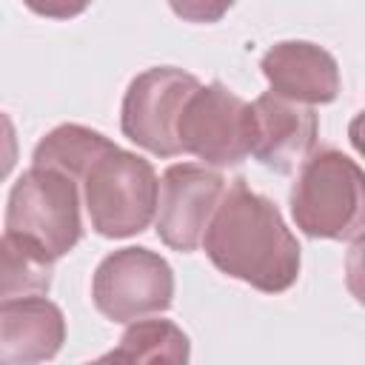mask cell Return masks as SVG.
Returning a JSON list of instances; mask_svg holds the SVG:
<instances>
[{
	"mask_svg": "<svg viewBox=\"0 0 365 365\" xmlns=\"http://www.w3.org/2000/svg\"><path fill=\"white\" fill-rule=\"evenodd\" d=\"M211 265L262 294H282L299 277V242L279 208L234 180L202 237Z\"/></svg>",
	"mask_w": 365,
	"mask_h": 365,
	"instance_id": "cell-1",
	"label": "cell"
},
{
	"mask_svg": "<svg viewBox=\"0 0 365 365\" xmlns=\"http://www.w3.org/2000/svg\"><path fill=\"white\" fill-rule=\"evenodd\" d=\"M288 205L305 237L354 240L365 231V171L339 148H314L291 185Z\"/></svg>",
	"mask_w": 365,
	"mask_h": 365,
	"instance_id": "cell-2",
	"label": "cell"
},
{
	"mask_svg": "<svg viewBox=\"0 0 365 365\" xmlns=\"http://www.w3.org/2000/svg\"><path fill=\"white\" fill-rule=\"evenodd\" d=\"M83 205L100 237L125 240L157 217L160 180L148 160L114 145L83 177Z\"/></svg>",
	"mask_w": 365,
	"mask_h": 365,
	"instance_id": "cell-3",
	"label": "cell"
},
{
	"mask_svg": "<svg viewBox=\"0 0 365 365\" xmlns=\"http://www.w3.org/2000/svg\"><path fill=\"white\" fill-rule=\"evenodd\" d=\"M6 231L31 240L54 259L66 257L83 237L80 182L60 168L31 163L9 191Z\"/></svg>",
	"mask_w": 365,
	"mask_h": 365,
	"instance_id": "cell-4",
	"label": "cell"
},
{
	"mask_svg": "<svg viewBox=\"0 0 365 365\" xmlns=\"http://www.w3.org/2000/svg\"><path fill=\"white\" fill-rule=\"evenodd\" d=\"M91 299L111 322H134L163 314L174 299V271L151 248L128 245L111 251L94 271Z\"/></svg>",
	"mask_w": 365,
	"mask_h": 365,
	"instance_id": "cell-5",
	"label": "cell"
},
{
	"mask_svg": "<svg viewBox=\"0 0 365 365\" xmlns=\"http://www.w3.org/2000/svg\"><path fill=\"white\" fill-rule=\"evenodd\" d=\"M200 80L174 66H157L137 74L123 97L120 128L123 134L154 157L182 154L177 123Z\"/></svg>",
	"mask_w": 365,
	"mask_h": 365,
	"instance_id": "cell-6",
	"label": "cell"
},
{
	"mask_svg": "<svg viewBox=\"0 0 365 365\" xmlns=\"http://www.w3.org/2000/svg\"><path fill=\"white\" fill-rule=\"evenodd\" d=\"M177 137L182 154H194L202 165H240L251 154V103L222 83H200L180 114Z\"/></svg>",
	"mask_w": 365,
	"mask_h": 365,
	"instance_id": "cell-7",
	"label": "cell"
},
{
	"mask_svg": "<svg viewBox=\"0 0 365 365\" xmlns=\"http://www.w3.org/2000/svg\"><path fill=\"white\" fill-rule=\"evenodd\" d=\"M225 194V180L211 165L197 163H174L160 177V200H157V237L180 251L191 254L202 245L205 228Z\"/></svg>",
	"mask_w": 365,
	"mask_h": 365,
	"instance_id": "cell-8",
	"label": "cell"
},
{
	"mask_svg": "<svg viewBox=\"0 0 365 365\" xmlns=\"http://www.w3.org/2000/svg\"><path fill=\"white\" fill-rule=\"evenodd\" d=\"M319 120L314 106L265 91L251 103V157L277 174H291L317 148Z\"/></svg>",
	"mask_w": 365,
	"mask_h": 365,
	"instance_id": "cell-9",
	"label": "cell"
},
{
	"mask_svg": "<svg viewBox=\"0 0 365 365\" xmlns=\"http://www.w3.org/2000/svg\"><path fill=\"white\" fill-rule=\"evenodd\" d=\"M259 68L271 91L305 106L334 103L342 86L334 54L308 40H282L271 46L262 54Z\"/></svg>",
	"mask_w": 365,
	"mask_h": 365,
	"instance_id": "cell-10",
	"label": "cell"
},
{
	"mask_svg": "<svg viewBox=\"0 0 365 365\" xmlns=\"http://www.w3.org/2000/svg\"><path fill=\"white\" fill-rule=\"evenodd\" d=\"M63 342L66 317L51 299H46V294L0 302V362H46L57 356Z\"/></svg>",
	"mask_w": 365,
	"mask_h": 365,
	"instance_id": "cell-11",
	"label": "cell"
},
{
	"mask_svg": "<svg viewBox=\"0 0 365 365\" xmlns=\"http://www.w3.org/2000/svg\"><path fill=\"white\" fill-rule=\"evenodd\" d=\"M114 143L80 123H63L57 128H51L31 154L34 165H48V168H60L68 177H74L77 182H83L86 171L94 165V160H100L106 151H111Z\"/></svg>",
	"mask_w": 365,
	"mask_h": 365,
	"instance_id": "cell-12",
	"label": "cell"
},
{
	"mask_svg": "<svg viewBox=\"0 0 365 365\" xmlns=\"http://www.w3.org/2000/svg\"><path fill=\"white\" fill-rule=\"evenodd\" d=\"M191 356V342L171 319H134L120 336V345L103 359L117 362H171L182 365Z\"/></svg>",
	"mask_w": 365,
	"mask_h": 365,
	"instance_id": "cell-13",
	"label": "cell"
},
{
	"mask_svg": "<svg viewBox=\"0 0 365 365\" xmlns=\"http://www.w3.org/2000/svg\"><path fill=\"white\" fill-rule=\"evenodd\" d=\"M3 254V299L14 297H40L51 288L54 257L34 245L31 240L6 231L0 242Z\"/></svg>",
	"mask_w": 365,
	"mask_h": 365,
	"instance_id": "cell-14",
	"label": "cell"
},
{
	"mask_svg": "<svg viewBox=\"0 0 365 365\" xmlns=\"http://www.w3.org/2000/svg\"><path fill=\"white\" fill-rule=\"evenodd\" d=\"M168 6L185 23H217L228 14L234 0H168Z\"/></svg>",
	"mask_w": 365,
	"mask_h": 365,
	"instance_id": "cell-15",
	"label": "cell"
},
{
	"mask_svg": "<svg viewBox=\"0 0 365 365\" xmlns=\"http://www.w3.org/2000/svg\"><path fill=\"white\" fill-rule=\"evenodd\" d=\"M345 285L351 297L365 305V231L354 237L348 254H345Z\"/></svg>",
	"mask_w": 365,
	"mask_h": 365,
	"instance_id": "cell-16",
	"label": "cell"
},
{
	"mask_svg": "<svg viewBox=\"0 0 365 365\" xmlns=\"http://www.w3.org/2000/svg\"><path fill=\"white\" fill-rule=\"evenodd\" d=\"M23 6L40 17H51V20H68L83 14L91 0H23Z\"/></svg>",
	"mask_w": 365,
	"mask_h": 365,
	"instance_id": "cell-17",
	"label": "cell"
},
{
	"mask_svg": "<svg viewBox=\"0 0 365 365\" xmlns=\"http://www.w3.org/2000/svg\"><path fill=\"white\" fill-rule=\"evenodd\" d=\"M348 137H351V145L365 157V111H359L351 125H348Z\"/></svg>",
	"mask_w": 365,
	"mask_h": 365,
	"instance_id": "cell-18",
	"label": "cell"
}]
</instances>
